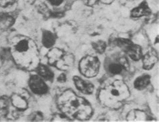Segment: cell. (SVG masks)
<instances>
[{
  "label": "cell",
  "mask_w": 159,
  "mask_h": 122,
  "mask_svg": "<svg viewBox=\"0 0 159 122\" xmlns=\"http://www.w3.org/2000/svg\"><path fill=\"white\" fill-rule=\"evenodd\" d=\"M92 46H93V48L95 50V52H97L99 54H103L105 52L106 48V43L105 42L99 40L93 43L92 44Z\"/></svg>",
  "instance_id": "cell-17"
},
{
  "label": "cell",
  "mask_w": 159,
  "mask_h": 122,
  "mask_svg": "<svg viewBox=\"0 0 159 122\" xmlns=\"http://www.w3.org/2000/svg\"><path fill=\"white\" fill-rule=\"evenodd\" d=\"M129 95L126 84L121 80H116L100 89L98 98L103 106L110 109H119Z\"/></svg>",
  "instance_id": "cell-3"
},
{
  "label": "cell",
  "mask_w": 159,
  "mask_h": 122,
  "mask_svg": "<svg viewBox=\"0 0 159 122\" xmlns=\"http://www.w3.org/2000/svg\"><path fill=\"white\" fill-rule=\"evenodd\" d=\"M79 70L86 77H94L99 70V61L98 58L93 56H87L83 58L79 62Z\"/></svg>",
  "instance_id": "cell-5"
},
{
  "label": "cell",
  "mask_w": 159,
  "mask_h": 122,
  "mask_svg": "<svg viewBox=\"0 0 159 122\" xmlns=\"http://www.w3.org/2000/svg\"><path fill=\"white\" fill-rule=\"evenodd\" d=\"M66 77L65 74H61L59 77H58V81L60 83H64L66 81Z\"/></svg>",
  "instance_id": "cell-23"
},
{
  "label": "cell",
  "mask_w": 159,
  "mask_h": 122,
  "mask_svg": "<svg viewBox=\"0 0 159 122\" xmlns=\"http://www.w3.org/2000/svg\"><path fill=\"white\" fill-rule=\"evenodd\" d=\"M16 0H0V6L6 7L8 6H11L15 2Z\"/></svg>",
  "instance_id": "cell-20"
},
{
  "label": "cell",
  "mask_w": 159,
  "mask_h": 122,
  "mask_svg": "<svg viewBox=\"0 0 159 122\" xmlns=\"http://www.w3.org/2000/svg\"><path fill=\"white\" fill-rule=\"evenodd\" d=\"M43 44L47 48H51L55 43V36L48 30H45L43 33Z\"/></svg>",
  "instance_id": "cell-14"
},
{
  "label": "cell",
  "mask_w": 159,
  "mask_h": 122,
  "mask_svg": "<svg viewBox=\"0 0 159 122\" xmlns=\"http://www.w3.org/2000/svg\"><path fill=\"white\" fill-rule=\"evenodd\" d=\"M11 56L18 65L29 69L36 66L37 60L39 59V53L34 41L27 37H15L10 49Z\"/></svg>",
  "instance_id": "cell-2"
},
{
  "label": "cell",
  "mask_w": 159,
  "mask_h": 122,
  "mask_svg": "<svg viewBox=\"0 0 159 122\" xmlns=\"http://www.w3.org/2000/svg\"><path fill=\"white\" fill-rule=\"evenodd\" d=\"M102 3H106V4H110L111 3H112L114 0H100Z\"/></svg>",
  "instance_id": "cell-24"
},
{
  "label": "cell",
  "mask_w": 159,
  "mask_h": 122,
  "mask_svg": "<svg viewBox=\"0 0 159 122\" xmlns=\"http://www.w3.org/2000/svg\"><path fill=\"white\" fill-rule=\"evenodd\" d=\"M151 13V10L146 2H142L137 7L133 9L131 11V16L132 18H140V17L148 16Z\"/></svg>",
  "instance_id": "cell-9"
},
{
  "label": "cell",
  "mask_w": 159,
  "mask_h": 122,
  "mask_svg": "<svg viewBox=\"0 0 159 122\" xmlns=\"http://www.w3.org/2000/svg\"><path fill=\"white\" fill-rule=\"evenodd\" d=\"M125 52H126L134 61H139L142 56V51L140 46L133 43L129 46Z\"/></svg>",
  "instance_id": "cell-11"
},
{
  "label": "cell",
  "mask_w": 159,
  "mask_h": 122,
  "mask_svg": "<svg viewBox=\"0 0 159 122\" xmlns=\"http://www.w3.org/2000/svg\"><path fill=\"white\" fill-rule=\"evenodd\" d=\"M107 70L112 75H118L122 73V71L124 70V67L119 62H114L109 65Z\"/></svg>",
  "instance_id": "cell-16"
},
{
  "label": "cell",
  "mask_w": 159,
  "mask_h": 122,
  "mask_svg": "<svg viewBox=\"0 0 159 122\" xmlns=\"http://www.w3.org/2000/svg\"><path fill=\"white\" fill-rule=\"evenodd\" d=\"M84 1L85 2V3L87 6H91L95 5V4L98 2L99 0H84Z\"/></svg>",
  "instance_id": "cell-22"
},
{
  "label": "cell",
  "mask_w": 159,
  "mask_h": 122,
  "mask_svg": "<svg viewBox=\"0 0 159 122\" xmlns=\"http://www.w3.org/2000/svg\"><path fill=\"white\" fill-rule=\"evenodd\" d=\"M57 106L68 118L85 120L89 119L93 113L90 103L70 89L62 92L58 97Z\"/></svg>",
  "instance_id": "cell-1"
},
{
  "label": "cell",
  "mask_w": 159,
  "mask_h": 122,
  "mask_svg": "<svg viewBox=\"0 0 159 122\" xmlns=\"http://www.w3.org/2000/svg\"><path fill=\"white\" fill-rule=\"evenodd\" d=\"M150 83V77L148 75H143L142 76L138 77L134 83V85L138 90H142L145 89Z\"/></svg>",
  "instance_id": "cell-13"
},
{
  "label": "cell",
  "mask_w": 159,
  "mask_h": 122,
  "mask_svg": "<svg viewBox=\"0 0 159 122\" xmlns=\"http://www.w3.org/2000/svg\"><path fill=\"white\" fill-rule=\"evenodd\" d=\"M29 87L33 93L39 95L47 93L48 90L47 84L38 75H33L30 77L29 80Z\"/></svg>",
  "instance_id": "cell-6"
},
{
  "label": "cell",
  "mask_w": 159,
  "mask_h": 122,
  "mask_svg": "<svg viewBox=\"0 0 159 122\" xmlns=\"http://www.w3.org/2000/svg\"><path fill=\"white\" fill-rule=\"evenodd\" d=\"M48 1L52 6H59L63 2V0H48Z\"/></svg>",
  "instance_id": "cell-21"
},
{
  "label": "cell",
  "mask_w": 159,
  "mask_h": 122,
  "mask_svg": "<svg viewBox=\"0 0 159 122\" xmlns=\"http://www.w3.org/2000/svg\"><path fill=\"white\" fill-rule=\"evenodd\" d=\"M158 61V55L156 50L151 49L143 56L142 62L143 68L146 70L151 69Z\"/></svg>",
  "instance_id": "cell-8"
},
{
  "label": "cell",
  "mask_w": 159,
  "mask_h": 122,
  "mask_svg": "<svg viewBox=\"0 0 159 122\" xmlns=\"http://www.w3.org/2000/svg\"><path fill=\"white\" fill-rule=\"evenodd\" d=\"M73 81L75 85H76L77 89L84 94H91L94 90V87L92 83L84 81L79 77H74Z\"/></svg>",
  "instance_id": "cell-7"
},
{
  "label": "cell",
  "mask_w": 159,
  "mask_h": 122,
  "mask_svg": "<svg viewBox=\"0 0 159 122\" xmlns=\"http://www.w3.org/2000/svg\"><path fill=\"white\" fill-rule=\"evenodd\" d=\"M36 70L37 73L42 79L49 81H52L53 80L54 73L48 66L40 64L36 67Z\"/></svg>",
  "instance_id": "cell-10"
},
{
  "label": "cell",
  "mask_w": 159,
  "mask_h": 122,
  "mask_svg": "<svg viewBox=\"0 0 159 122\" xmlns=\"http://www.w3.org/2000/svg\"><path fill=\"white\" fill-rule=\"evenodd\" d=\"M47 56L50 65L61 70H67L73 66L74 63V57L72 54L58 48L50 50Z\"/></svg>",
  "instance_id": "cell-4"
},
{
  "label": "cell",
  "mask_w": 159,
  "mask_h": 122,
  "mask_svg": "<svg viewBox=\"0 0 159 122\" xmlns=\"http://www.w3.org/2000/svg\"><path fill=\"white\" fill-rule=\"evenodd\" d=\"M9 107V101L7 97H2L0 99V114L6 115Z\"/></svg>",
  "instance_id": "cell-18"
},
{
  "label": "cell",
  "mask_w": 159,
  "mask_h": 122,
  "mask_svg": "<svg viewBox=\"0 0 159 122\" xmlns=\"http://www.w3.org/2000/svg\"><path fill=\"white\" fill-rule=\"evenodd\" d=\"M0 56L3 60H9L11 57V50L9 48H3L0 52Z\"/></svg>",
  "instance_id": "cell-19"
},
{
  "label": "cell",
  "mask_w": 159,
  "mask_h": 122,
  "mask_svg": "<svg viewBox=\"0 0 159 122\" xmlns=\"http://www.w3.org/2000/svg\"><path fill=\"white\" fill-rule=\"evenodd\" d=\"M11 103L13 106L20 110H24L28 107V103L26 100L21 95L15 94L11 98Z\"/></svg>",
  "instance_id": "cell-12"
},
{
  "label": "cell",
  "mask_w": 159,
  "mask_h": 122,
  "mask_svg": "<svg viewBox=\"0 0 159 122\" xmlns=\"http://www.w3.org/2000/svg\"><path fill=\"white\" fill-rule=\"evenodd\" d=\"M14 22V20L8 14H0V25L3 28L11 27Z\"/></svg>",
  "instance_id": "cell-15"
}]
</instances>
